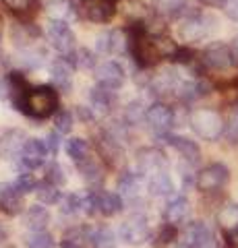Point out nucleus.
<instances>
[{"label": "nucleus", "mask_w": 238, "mask_h": 248, "mask_svg": "<svg viewBox=\"0 0 238 248\" xmlns=\"http://www.w3.org/2000/svg\"><path fill=\"white\" fill-rule=\"evenodd\" d=\"M190 128L195 130V135L203 141H218V139L224 135L226 124L224 118L220 116V112L209 110V108H199L190 114L189 118Z\"/></svg>", "instance_id": "1"}, {"label": "nucleus", "mask_w": 238, "mask_h": 248, "mask_svg": "<svg viewBox=\"0 0 238 248\" xmlns=\"http://www.w3.org/2000/svg\"><path fill=\"white\" fill-rule=\"evenodd\" d=\"M58 108V93L50 85H37L29 89L25 99V114L33 118H46L50 114H56Z\"/></svg>", "instance_id": "2"}, {"label": "nucleus", "mask_w": 238, "mask_h": 248, "mask_svg": "<svg viewBox=\"0 0 238 248\" xmlns=\"http://www.w3.org/2000/svg\"><path fill=\"white\" fill-rule=\"evenodd\" d=\"M216 27H218V19L213 15L193 13L180 21L178 35L182 42H201L207 35H211V31Z\"/></svg>", "instance_id": "3"}, {"label": "nucleus", "mask_w": 238, "mask_h": 248, "mask_svg": "<svg viewBox=\"0 0 238 248\" xmlns=\"http://www.w3.org/2000/svg\"><path fill=\"white\" fill-rule=\"evenodd\" d=\"M118 236L122 242L133 244V246L147 242L151 236V230H149V221H147V217H145V213H133L127 221H122Z\"/></svg>", "instance_id": "4"}, {"label": "nucleus", "mask_w": 238, "mask_h": 248, "mask_svg": "<svg viewBox=\"0 0 238 248\" xmlns=\"http://www.w3.org/2000/svg\"><path fill=\"white\" fill-rule=\"evenodd\" d=\"M46 37L60 56H71L75 52V33L66 21H50L48 29H46Z\"/></svg>", "instance_id": "5"}, {"label": "nucleus", "mask_w": 238, "mask_h": 248, "mask_svg": "<svg viewBox=\"0 0 238 248\" xmlns=\"http://www.w3.org/2000/svg\"><path fill=\"white\" fill-rule=\"evenodd\" d=\"M178 248H216L213 232L203 221H190L178 240Z\"/></svg>", "instance_id": "6"}, {"label": "nucleus", "mask_w": 238, "mask_h": 248, "mask_svg": "<svg viewBox=\"0 0 238 248\" xmlns=\"http://www.w3.org/2000/svg\"><path fill=\"white\" fill-rule=\"evenodd\" d=\"M94 77H95L97 85H102L106 89H112V91L120 89L127 79L125 68H122L116 60H106L102 64H97L94 71Z\"/></svg>", "instance_id": "7"}, {"label": "nucleus", "mask_w": 238, "mask_h": 248, "mask_svg": "<svg viewBox=\"0 0 238 248\" xmlns=\"http://www.w3.org/2000/svg\"><path fill=\"white\" fill-rule=\"evenodd\" d=\"M228 178H230V172L224 164H211L197 174L195 184L201 192H213V190H220L228 182Z\"/></svg>", "instance_id": "8"}, {"label": "nucleus", "mask_w": 238, "mask_h": 248, "mask_svg": "<svg viewBox=\"0 0 238 248\" xmlns=\"http://www.w3.org/2000/svg\"><path fill=\"white\" fill-rule=\"evenodd\" d=\"M145 122L158 135H166L174 126V110L166 104H153L145 112Z\"/></svg>", "instance_id": "9"}, {"label": "nucleus", "mask_w": 238, "mask_h": 248, "mask_svg": "<svg viewBox=\"0 0 238 248\" xmlns=\"http://www.w3.org/2000/svg\"><path fill=\"white\" fill-rule=\"evenodd\" d=\"M48 147L42 139H27L25 147L21 151V157H19V164L25 172H32V170L40 168L46 164V155H48Z\"/></svg>", "instance_id": "10"}, {"label": "nucleus", "mask_w": 238, "mask_h": 248, "mask_svg": "<svg viewBox=\"0 0 238 248\" xmlns=\"http://www.w3.org/2000/svg\"><path fill=\"white\" fill-rule=\"evenodd\" d=\"M137 159V170L141 174H151V172H158V170H166L168 166V157L162 149L158 147H141L135 155Z\"/></svg>", "instance_id": "11"}, {"label": "nucleus", "mask_w": 238, "mask_h": 248, "mask_svg": "<svg viewBox=\"0 0 238 248\" xmlns=\"http://www.w3.org/2000/svg\"><path fill=\"white\" fill-rule=\"evenodd\" d=\"M27 143V137L21 128H11L0 135V159H19L21 151Z\"/></svg>", "instance_id": "12"}, {"label": "nucleus", "mask_w": 238, "mask_h": 248, "mask_svg": "<svg viewBox=\"0 0 238 248\" xmlns=\"http://www.w3.org/2000/svg\"><path fill=\"white\" fill-rule=\"evenodd\" d=\"M73 71L75 64L68 56H60L50 64V79L54 83V87L60 89L63 93H68L73 89Z\"/></svg>", "instance_id": "13"}, {"label": "nucleus", "mask_w": 238, "mask_h": 248, "mask_svg": "<svg viewBox=\"0 0 238 248\" xmlns=\"http://www.w3.org/2000/svg\"><path fill=\"white\" fill-rule=\"evenodd\" d=\"M203 64L207 68H213V71H224V68H228L230 64H234L230 46L220 44V42L207 46L205 52H203Z\"/></svg>", "instance_id": "14"}, {"label": "nucleus", "mask_w": 238, "mask_h": 248, "mask_svg": "<svg viewBox=\"0 0 238 248\" xmlns=\"http://www.w3.org/2000/svg\"><path fill=\"white\" fill-rule=\"evenodd\" d=\"M127 46H128V40L122 29H108L104 33H99L95 40V48L104 54H110V56L122 54L127 50Z\"/></svg>", "instance_id": "15"}, {"label": "nucleus", "mask_w": 238, "mask_h": 248, "mask_svg": "<svg viewBox=\"0 0 238 248\" xmlns=\"http://www.w3.org/2000/svg\"><path fill=\"white\" fill-rule=\"evenodd\" d=\"M145 182V174H141L139 170H127L118 178V195L125 197L127 201H139L141 188Z\"/></svg>", "instance_id": "16"}, {"label": "nucleus", "mask_w": 238, "mask_h": 248, "mask_svg": "<svg viewBox=\"0 0 238 248\" xmlns=\"http://www.w3.org/2000/svg\"><path fill=\"white\" fill-rule=\"evenodd\" d=\"M182 79L174 71H164L156 77H151L149 81V91L153 95H176V91H178Z\"/></svg>", "instance_id": "17"}, {"label": "nucleus", "mask_w": 238, "mask_h": 248, "mask_svg": "<svg viewBox=\"0 0 238 248\" xmlns=\"http://www.w3.org/2000/svg\"><path fill=\"white\" fill-rule=\"evenodd\" d=\"M0 209L6 215H19L25 211V201L23 195L15 188L13 182L9 184H0Z\"/></svg>", "instance_id": "18"}, {"label": "nucleus", "mask_w": 238, "mask_h": 248, "mask_svg": "<svg viewBox=\"0 0 238 248\" xmlns=\"http://www.w3.org/2000/svg\"><path fill=\"white\" fill-rule=\"evenodd\" d=\"M166 139V143L174 147L176 151L182 155V159L187 161V164L195 166L199 159H201V149H199V145L195 141H190L187 137H176V135H162Z\"/></svg>", "instance_id": "19"}, {"label": "nucleus", "mask_w": 238, "mask_h": 248, "mask_svg": "<svg viewBox=\"0 0 238 248\" xmlns=\"http://www.w3.org/2000/svg\"><path fill=\"white\" fill-rule=\"evenodd\" d=\"M145 186H147V192L151 197H168L174 192V182L166 170H158V172L147 174Z\"/></svg>", "instance_id": "20"}, {"label": "nucleus", "mask_w": 238, "mask_h": 248, "mask_svg": "<svg viewBox=\"0 0 238 248\" xmlns=\"http://www.w3.org/2000/svg\"><path fill=\"white\" fill-rule=\"evenodd\" d=\"M50 221H52V215L48 211V207H44V205H32L23 211V223L32 232H44Z\"/></svg>", "instance_id": "21"}, {"label": "nucleus", "mask_w": 238, "mask_h": 248, "mask_svg": "<svg viewBox=\"0 0 238 248\" xmlns=\"http://www.w3.org/2000/svg\"><path fill=\"white\" fill-rule=\"evenodd\" d=\"M189 213H190V203L184 197H174L170 203L166 205L164 209V219L166 223H170V226H180L189 219Z\"/></svg>", "instance_id": "22"}, {"label": "nucleus", "mask_w": 238, "mask_h": 248, "mask_svg": "<svg viewBox=\"0 0 238 248\" xmlns=\"http://www.w3.org/2000/svg\"><path fill=\"white\" fill-rule=\"evenodd\" d=\"M75 164H77L79 174L83 176V180L87 184H102V180H104L102 166H99V161L91 153H87L85 157H81V159H77Z\"/></svg>", "instance_id": "23"}, {"label": "nucleus", "mask_w": 238, "mask_h": 248, "mask_svg": "<svg viewBox=\"0 0 238 248\" xmlns=\"http://www.w3.org/2000/svg\"><path fill=\"white\" fill-rule=\"evenodd\" d=\"M89 99H91V110L94 112L108 114V112H112L114 102H116V91L106 89V87H102V85H97V87L91 89Z\"/></svg>", "instance_id": "24"}, {"label": "nucleus", "mask_w": 238, "mask_h": 248, "mask_svg": "<svg viewBox=\"0 0 238 248\" xmlns=\"http://www.w3.org/2000/svg\"><path fill=\"white\" fill-rule=\"evenodd\" d=\"M85 17L94 23H108L114 15V6L112 2H106V0H87L85 6Z\"/></svg>", "instance_id": "25"}, {"label": "nucleus", "mask_w": 238, "mask_h": 248, "mask_svg": "<svg viewBox=\"0 0 238 248\" xmlns=\"http://www.w3.org/2000/svg\"><path fill=\"white\" fill-rule=\"evenodd\" d=\"M209 93V85L205 81H182L178 91H176V97H180L182 102H195L199 97H205Z\"/></svg>", "instance_id": "26"}, {"label": "nucleus", "mask_w": 238, "mask_h": 248, "mask_svg": "<svg viewBox=\"0 0 238 248\" xmlns=\"http://www.w3.org/2000/svg\"><path fill=\"white\" fill-rule=\"evenodd\" d=\"M11 37H13V42H15L17 48L25 50V48L32 46L33 40L40 37V29H37L35 25H32V23H27V25H21V23H19V25H13Z\"/></svg>", "instance_id": "27"}, {"label": "nucleus", "mask_w": 238, "mask_h": 248, "mask_svg": "<svg viewBox=\"0 0 238 248\" xmlns=\"http://www.w3.org/2000/svg\"><path fill=\"white\" fill-rule=\"evenodd\" d=\"M46 15L50 17V21H68L75 15V6L71 4V0H48Z\"/></svg>", "instance_id": "28"}, {"label": "nucleus", "mask_w": 238, "mask_h": 248, "mask_svg": "<svg viewBox=\"0 0 238 248\" xmlns=\"http://www.w3.org/2000/svg\"><path fill=\"white\" fill-rule=\"evenodd\" d=\"M122 211V197L118 192H102L99 190V213L104 217H114Z\"/></svg>", "instance_id": "29"}, {"label": "nucleus", "mask_w": 238, "mask_h": 248, "mask_svg": "<svg viewBox=\"0 0 238 248\" xmlns=\"http://www.w3.org/2000/svg\"><path fill=\"white\" fill-rule=\"evenodd\" d=\"M89 242L94 248H114V244H116V234L106 226H97L94 230H89Z\"/></svg>", "instance_id": "30"}, {"label": "nucleus", "mask_w": 238, "mask_h": 248, "mask_svg": "<svg viewBox=\"0 0 238 248\" xmlns=\"http://www.w3.org/2000/svg\"><path fill=\"white\" fill-rule=\"evenodd\" d=\"M33 192H35L37 201H40V205H46V207L58 205V201H60V190H58V186L50 184L48 180L37 182V186H35Z\"/></svg>", "instance_id": "31"}, {"label": "nucleus", "mask_w": 238, "mask_h": 248, "mask_svg": "<svg viewBox=\"0 0 238 248\" xmlns=\"http://www.w3.org/2000/svg\"><path fill=\"white\" fill-rule=\"evenodd\" d=\"M89 242V234L85 230L79 228H71L64 232L63 242H60V248H85Z\"/></svg>", "instance_id": "32"}, {"label": "nucleus", "mask_w": 238, "mask_h": 248, "mask_svg": "<svg viewBox=\"0 0 238 248\" xmlns=\"http://www.w3.org/2000/svg\"><path fill=\"white\" fill-rule=\"evenodd\" d=\"M187 6V0H156L153 2V9L162 17H174V15H180Z\"/></svg>", "instance_id": "33"}, {"label": "nucleus", "mask_w": 238, "mask_h": 248, "mask_svg": "<svg viewBox=\"0 0 238 248\" xmlns=\"http://www.w3.org/2000/svg\"><path fill=\"white\" fill-rule=\"evenodd\" d=\"M218 223L226 230L238 228V203H228L222 207L218 213Z\"/></svg>", "instance_id": "34"}, {"label": "nucleus", "mask_w": 238, "mask_h": 248, "mask_svg": "<svg viewBox=\"0 0 238 248\" xmlns=\"http://www.w3.org/2000/svg\"><path fill=\"white\" fill-rule=\"evenodd\" d=\"M64 151L66 155L71 159H81V157H85V155L89 153V145L85 139H79V137H73V139H68V141H64Z\"/></svg>", "instance_id": "35"}, {"label": "nucleus", "mask_w": 238, "mask_h": 248, "mask_svg": "<svg viewBox=\"0 0 238 248\" xmlns=\"http://www.w3.org/2000/svg\"><path fill=\"white\" fill-rule=\"evenodd\" d=\"M58 207H60V213L64 215H77L79 211H83V199H79L77 195H63L58 201Z\"/></svg>", "instance_id": "36"}, {"label": "nucleus", "mask_w": 238, "mask_h": 248, "mask_svg": "<svg viewBox=\"0 0 238 248\" xmlns=\"http://www.w3.org/2000/svg\"><path fill=\"white\" fill-rule=\"evenodd\" d=\"M25 244L29 248H54V238H52L48 232H32V234L25 236Z\"/></svg>", "instance_id": "37"}, {"label": "nucleus", "mask_w": 238, "mask_h": 248, "mask_svg": "<svg viewBox=\"0 0 238 248\" xmlns=\"http://www.w3.org/2000/svg\"><path fill=\"white\" fill-rule=\"evenodd\" d=\"M75 66L77 68H83V71H95V54L87 50V48H79L75 50Z\"/></svg>", "instance_id": "38"}, {"label": "nucleus", "mask_w": 238, "mask_h": 248, "mask_svg": "<svg viewBox=\"0 0 238 248\" xmlns=\"http://www.w3.org/2000/svg\"><path fill=\"white\" fill-rule=\"evenodd\" d=\"M44 180H48L50 184H54V186H64L66 184V172H64V168L58 164V161H52V164L46 166V178Z\"/></svg>", "instance_id": "39"}, {"label": "nucleus", "mask_w": 238, "mask_h": 248, "mask_svg": "<svg viewBox=\"0 0 238 248\" xmlns=\"http://www.w3.org/2000/svg\"><path fill=\"white\" fill-rule=\"evenodd\" d=\"M54 130L60 135H68L73 130V114L68 110H56L54 114Z\"/></svg>", "instance_id": "40"}, {"label": "nucleus", "mask_w": 238, "mask_h": 248, "mask_svg": "<svg viewBox=\"0 0 238 248\" xmlns=\"http://www.w3.org/2000/svg\"><path fill=\"white\" fill-rule=\"evenodd\" d=\"M153 42V48H156L158 52V56L159 58H174V54L178 52V46H176L172 40H168V37H156V40H151Z\"/></svg>", "instance_id": "41"}, {"label": "nucleus", "mask_w": 238, "mask_h": 248, "mask_svg": "<svg viewBox=\"0 0 238 248\" xmlns=\"http://www.w3.org/2000/svg\"><path fill=\"white\" fill-rule=\"evenodd\" d=\"M145 108L139 104V102H133L125 108V122L128 126H135V124H139L141 120H145Z\"/></svg>", "instance_id": "42"}, {"label": "nucleus", "mask_w": 238, "mask_h": 248, "mask_svg": "<svg viewBox=\"0 0 238 248\" xmlns=\"http://www.w3.org/2000/svg\"><path fill=\"white\" fill-rule=\"evenodd\" d=\"M13 186L21 192V195H27V192L35 190L37 182H35V178H33L32 174H29V172H23V174H19V176L13 180Z\"/></svg>", "instance_id": "43"}, {"label": "nucleus", "mask_w": 238, "mask_h": 248, "mask_svg": "<svg viewBox=\"0 0 238 248\" xmlns=\"http://www.w3.org/2000/svg\"><path fill=\"white\" fill-rule=\"evenodd\" d=\"M83 213L89 217L99 213V190H91L87 197H83Z\"/></svg>", "instance_id": "44"}, {"label": "nucleus", "mask_w": 238, "mask_h": 248, "mask_svg": "<svg viewBox=\"0 0 238 248\" xmlns=\"http://www.w3.org/2000/svg\"><path fill=\"white\" fill-rule=\"evenodd\" d=\"M33 2L35 0H2V4L6 9L11 13H17V15H25L33 6Z\"/></svg>", "instance_id": "45"}, {"label": "nucleus", "mask_w": 238, "mask_h": 248, "mask_svg": "<svg viewBox=\"0 0 238 248\" xmlns=\"http://www.w3.org/2000/svg\"><path fill=\"white\" fill-rule=\"evenodd\" d=\"M46 147H48V151L50 153H58V149H60V133H50L48 137H46Z\"/></svg>", "instance_id": "46"}, {"label": "nucleus", "mask_w": 238, "mask_h": 248, "mask_svg": "<svg viewBox=\"0 0 238 248\" xmlns=\"http://www.w3.org/2000/svg\"><path fill=\"white\" fill-rule=\"evenodd\" d=\"M222 9H224V13L228 15V19L238 21V0H226Z\"/></svg>", "instance_id": "47"}, {"label": "nucleus", "mask_w": 238, "mask_h": 248, "mask_svg": "<svg viewBox=\"0 0 238 248\" xmlns=\"http://www.w3.org/2000/svg\"><path fill=\"white\" fill-rule=\"evenodd\" d=\"M226 137H228V141L232 143V145L238 143V120H234V122H230V124H228Z\"/></svg>", "instance_id": "48"}, {"label": "nucleus", "mask_w": 238, "mask_h": 248, "mask_svg": "<svg viewBox=\"0 0 238 248\" xmlns=\"http://www.w3.org/2000/svg\"><path fill=\"white\" fill-rule=\"evenodd\" d=\"M77 116H79L83 122H91V118H94V114H91L89 108H85V106H79V108H77Z\"/></svg>", "instance_id": "49"}, {"label": "nucleus", "mask_w": 238, "mask_h": 248, "mask_svg": "<svg viewBox=\"0 0 238 248\" xmlns=\"http://www.w3.org/2000/svg\"><path fill=\"white\" fill-rule=\"evenodd\" d=\"M230 52H232V62L238 64V33L232 37V42H230Z\"/></svg>", "instance_id": "50"}, {"label": "nucleus", "mask_w": 238, "mask_h": 248, "mask_svg": "<svg viewBox=\"0 0 238 248\" xmlns=\"http://www.w3.org/2000/svg\"><path fill=\"white\" fill-rule=\"evenodd\" d=\"M9 91H11V87H9V81L0 77V99H4L6 95H9Z\"/></svg>", "instance_id": "51"}, {"label": "nucleus", "mask_w": 238, "mask_h": 248, "mask_svg": "<svg viewBox=\"0 0 238 248\" xmlns=\"http://www.w3.org/2000/svg\"><path fill=\"white\" fill-rule=\"evenodd\" d=\"M228 244L230 246H238V228L228 230Z\"/></svg>", "instance_id": "52"}, {"label": "nucleus", "mask_w": 238, "mask_h": 248, "mask_svg": "<svg viewBox=\"0 0 238 248\" xmlns=\"http://www.w3.org/2000/svg\"><path fill=\"white\" fill-rule=\"evenodd\" d=\"M199 2H203L207 6H224L226 0H199Z\"/></svg>", "instance_id": "53"}, {"label": "nucleus", "mask_w": 238, "mask_h": 248, "mask_svg": "<svg viewBox=\"0 0 238 248\" xmlns=\"http://www.w3.org/2000/svg\"><path fill=\"white\" fill-rule=\"evenodd\" d=\"M6 66H9V58H6L4 54L0 52V71H2V68H6Z\"/></svg>", "instance_id": "54"}, {"label": "nucleus", "mask_w": 238, "mask_h": 248, "mask_svg": "<svg viewBox=\"0 0 238 248\" xmlns=\"http://www.w3.org/2000/svg\"><path fill=\"white\" fill-rule=\"evenodd\" d=\"M2 240H6V228H4V223H0V242Z\"/></svg>", "instance_id": "55"}, {"label": "nucleus", "mask_w": 238, "mask_h": 248, "mask_svg": "<svg viewBox=\"0 0 238 248\" xmlns=\"http://www.w3.org/2000/svg\"><path fill=\"white\" fill-rule=\"evenodd\" d=\"M0 40H2V27H0Z\"/></svg>", "instance_id": "56"}, {"label": "nucleus", "mask_w": 238, "mask_h": 248, "mask_svg": "<svg viewBox=\"0 0 238 248\" xmlns=\"http://www.w3.org/2000/svg\"><path fill=\"white\" fill-rule=\"evenodd\" d=\"M106 2H112V4H114V2H116V0H106Z\"/></svg>", "instance_id": "57"}, {"label": "nucleus", "mask_w": 238, "mask_h": 248, "mask_svg": "<svg viewBox=\"0 0 238 248\" xmlns=\"http://www.w3.org/2000/svg\"><path fill=\"white\" fill-rule=\"evenodd\" d=\"M2 248H15V246H2Z\"/></svg>", "instance_id": "58"}]
</instances>
